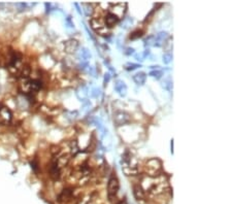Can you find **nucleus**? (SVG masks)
Returning <instances> with one entry per match:
<instances>
[{"mask_svg": "<svg viewBox=\"0 0 232 204\" xmlns=\"http://www.w3.org/2000/svg\"><path fill=\"white\" fill-rule=\"evenodd\" d=\"M150 77H152L153 78H156V80H160L161 77H163V71L160 69H153L149 73Z\"/></svg>", "mask_w": 232, "mask_h": 204, "instance_id": "obj_19", "label": "nucleus"}, {"mask_svg": "<svg viewBox=\"0 0 232 204\" xmlns=\"http://www.w3.org/2000/svg\"><path fill=\"white\" fill-rule=\"evenodd\" d=\"M65 52L68 54H74L78 50V42L75 39H69L64 45Z\"/></svg>", "mask_w": 232, "mask_h": 204, "instance_id": "obj_10", "label": "nucleus"}, {"mask_svg": "<svg viewBox=\"0 0 232 204\" xmlns=\"http://www.w3.org/2000/svg\"><path fill=\"white\" fill-rule=\"evenodd\" d=\"M130 115L125 111H116L114 113V122L117 126H123L130 122Z\"/></svg>", "mask_w": 232, "mask_h": 204, "instance_id": "obj_6", "label": "nucleus"}, {"mask_svg": "<svg viewBox=\"0 0 232 204\" xmlns=\"http://www.w3.org/2000/svg\"><path fill=\"white\" fill-rule=\"evenodd\" d=\"M124 53H125V55L131 56V55H134L135 54V50L133 48H125V51H124Z\"/></svg>", "mask_w": 232, "mask_h": 204, "instance_id": "obj_29", "label": "nucleus"}, {"mask_svg": "<svg viewBox=\"0 0 232 204\" xmlns=\"http://www.w3.org/2000/svg\"><path fill=\"white\" fill-rule=\"evenodd\" d=\"M169 37V34L166 31H161L158 34L155 35V42L154 47H162L163 43Z\"/></svg>", "mask_w": 232, "mask_h": 204, "instance_id": "obj_11", "label": "nucleus"}, {"mask_svg": "<svg viewBox=\"0 0 232 204\" xmlns=\"http://www.w3.org/2000/svg\"><path fill=\"white\" fill-rule=\"evenodd\" d=\"M146 80H147V73L143 71H139L133 75V81L138 86H143L146 83Z\"/></svg>", "mask_w": 232, "mask_h": 204, "instance_id": "obj_14", "label": "nucleus"}, {"mask_svg": "<svg viewBox=\"0 0 232 204\" xmlns=\"http://www.w3.org/2000/svg\"><path fill=\"white\" fill-rule=\"evenodd\" d=\"M88 66H89V63H86V62H81V63L78 64V67H80V69H82V70L87 69Z\"/></svg>", "mask_w": 232, "mask_h": 204, "instance_id": "obj_32", "label": "nucleus"}, {"mask_svg": "<svg viewBox=\"0 0 232 204\" xmlns=\"http://www.w3.org/2000/svg\"><path fill=\"white\" fill-rule=\"evenodd\" d=\"M133 194H134V197L137 200H143L146 198V192H144L143 188L140 187V184L134 186V188H133Z\"/></svg>", "mask_w": 232, "mask_h": 204, "instance_id": "obj_17", "label": "nucleus"}, {"mask_svg": "<svg viewBox=\"0 0 232 204\" xmlns=\"http://www.w3.org/2000/svg\"><path fill=\"white\" fill-rule=\"evenodd\" d=\"M74 6L76 7V10H78V13H80V15H82V9H81L80 4H78V2H75V3H74Z\"/></svg>", "mask_w": 232, "mask_h": 204, "instance_id": "obj_35", "label": "nucleus"}, {"mask_svg": "<svg viewBox=\"0 0 232 204\" xmlns=\"http://www.w3.org/2000/svg\"><path fill=\"white\" fill-rule=\"evenodd\" d=\"M45 7H46V13H50L52 10V3H45Z\"/></svg>", "mask_w": 232, "mask_h": 204, "instance_id": "obj_36", "label": "nucleus"}, {"mask_svg": "<svg viewBox=\"0 0 232 204\" xmlns=\"http://www.w3.org/2000/svg\"><path fill=\"white\" fill-rule=\"evenodd\" d=\"M125 69L127 71H132V70H135L137 69L138 67H140V64H137V63H126L125 64Z\"/></svg>", "mask_w": 232, "mask_h": 204, "instance_id": "obj_22", "label": "nucleus"}, {"mask_svg": "<svg viewBox=\"0 0 232 204\" xmlns=\"http://www.w3.org/2000/svg\"><path fill=\"white\" fill-rule=\"evenodd\" d=\"M171 153H173V140H171Z\"/></svg>", "mask_w": 232, "mask_h": 204, "instance_id": "obj_38", "label": "nucleus"}, {"mask_svg": "<svg viewBox=\"0 0 232 204\" xmlns=\"http://www.w3.org/2000/svg\"><path fill=\"white\" fill-rule=\"evenodd\" d=\"M119 21L120 20L116 17V16H114L113 13H108L107 15L105 16V23L104 24L108 27V28H111V27H114Z\"/></svg>", "mask_w": 232, "mask_h": 204, "instance_id": "obj_16", "label": "nucleus"}, {"mask_svg": "<svg viewBox=\"0 0 232 204\" xmlns=\"http://www.w3.org/2000/svg\"><path fill=\"white\" fill-rule=\"evenodd\" d=\"M73 197V192L71 189H64L62 193L60 194L58 201L61 204H67L72 200Z\"/></svg>", "mask_w": 232, "mask_h": 204, "instance_id": "obj_8", "label": "nucleus"}, {"mask_svg": "<svg viewBox=\"0 0 232 204\" xmlns=\"http://www.w3.org/2000/svg\"><path fill=\"white\" fill-rule=\"evenodd\" d=\"M66 115H67L66 118L69 120V121H72V120H74L76 116H78V113L76 110H74V111H66Z\"/></svg>", "mask_w": 232, "mask_h": 204, "instance_id": "obj_25", "label": "nucleus"}, {"mask_svg": "<svg viewBox=\"0 0 232 204\" xmlns=\"http://www.w3.org/2000/svg\"><path fill=\"white\" fill-rule=\"evenodd\" d=\"M87 69H88L89 73L92 75V77H97V70H96V68H95L94 66H91V65H89Z\"/></svg>", "mask_w": 232, "mask_h": 204, "instance_id": "obj_28", "label": "nucleus"}, {"mask_svg": "<svg viewBox=\"0 0 232 204\" xmlns=\"http://www.w3.org/2000/svg\"><path fill=\"white\" fill-rule=\"evenodd\" d=\"M135 59L137 60V61H143L144 60V58H143V53H140V54H136L135 55Z\"/></svg>", "mask_w": 232, "mask_h": 204, "instance_id": "obj_33", "label": "nucleus"}, {"mask_svg": "<svg viewBox=\"0 0 232 204\" xmlns=\"http://www.w3.org/2000/svg\"><path fill=\"white\" fill-rule=\"evenodd\" d=\"M75 94H76V96H78V99H80L82 102H84L85 100H88L89 88L86 85H81L78 89H76Z\"/></svg>", "mask_w": 232, "mask_h": 204, "instance_id": "obj_9", "label": "nucleus"}, {"mask_svg": "<svg viewBox=\"0 0 232 204\" xmlns=\"http://www.w3.org/2000/svg\"><path fill=\"white\" fill-rule=\"evenodd\" d=\"M162 59H163V63L164 64H169L171 61H172V54H171L170 52H167V53H165L164 55H163Z\"/></svg>", "mask_w": 232, "mask_h": 204, "instance_id": "obj_23", "label": "nucleus"}, {"mask_svg": "<svg viewBox=\"0 0 232 204\" xmlns=\"http://www.w3.org/2000/svg\"><path fill=\"white\" fill-rule=\"evenodd\" d=\"M161 170H162V163L159 159H156V158L150 159L146 163V172L148 176L155 177V176L160 174Z\"/></svg>", "mask_w": 232, "mask_h": 204, "instance_id": "obj_2", "label": "nucleus"}, {"mask_svg": "<svg viewBox=\"0 0 232 204\" xmlns=\"http://www.w3.org/2000/svg\"><path fill=\"white\" fill-rule=\"evenodd\" d=\"M161 86H162V88L164 89V90H166L167 92H171V91H172V88H173L172 80H171L170 77L165 78V80L162 81Z\"/></svg>", "mask_w": 232, "mask_h": 204, "instance_id": "obj_18", "label": "nucleus"}, {"mask_svg": "<svg viewBox=\"0 0 232 204\" xmlns=\"http://www.w3.org/2000/svg\"><path fill=\"white\" fill-rule=\"evenodd\" d=\"M108 6H110V13L116 16L120 20L124 17L127 3H108Z\"/></svg>", "mask_w": 232, "mask_h": 204, "instance_id": "obj_4", "label": "nucleus"}, {"mask_svg": "<svg viewBox=\"0 0 232 204\" xmlns=\"http://www.w3.org/2000/svg\"><path fill=\"white\" fill-rule=\"evenodd\" d=\"M17 6H18V9H19V10H23V9H26V6H27V4L26 3H17Z\"/></svg>", "mask_w": 232, "mask_h": 204, "instance_id": "obj_34", "label": "nucleus"}, {"mask_svg": "<svg viewBox=\"0 0 232 204\" xmlns=\"http://www.w3.org/2000/svg\"><path fill=\"white\" fill-rule=\"evenodd\" d=\"M31 167L33 168V170H35V171L37 170V164H36V161L31 162Z\"/></svg>", "mask_w": 232, "mask_h": 204, "instance_id": "obj_37", "label": "nucleus"}, {"mask_svg": "<svg viewBox=\"0 0 232 204\" xmlns=\"http://www.w3.org/2000/svg\"><path fill=\"white\" fill-rule=\"evenodd\" d=\"M89 95L92 98H98L100 95H101V90H100L99 88H92L91 90H90Z\"/></svg>", "mask_w": 232, "mask_h": 204, "instance_id": "obj_21", "label": "nucleus"}, {"mask_svg": "<svg viewBox=\"0 0 232 204\" xmlns=\"http://www.w3.org/2000/svg\"><path fill=\"white\" fill-rule=\"evenodd\" d=\"M122 168L123 171L126 173L127 175H135L137 174L138 169H137V163L134 160V158L131 156V154L125 153L122 157Z\"/></svg>", "mask_w": 232, "mask_h": 204, "instance_id": "obj_1", "label": "nucleus"}, {"mask_svg": "<svg viewBox=\"0 0 232 204\" xmlns=\"http://www.w3.org/2000/svg\"><path fill=\"white\" fill-rule=\"evenodd\" d=\"M111 77V75L110 72H107V73H105V74H104V78H103V84H104V86H106L108 83H110Z\"/></svg>", "mask_w": 232, "mask_h": 204, "instance_id": "obj_30", "label": "nucleus"}, {"mask_svg": "<svg viewBox=\"0 0 232 204\" xmlns=\"http://www.w3.org/2000/svg\"><path fill=\"white\" fill-rule=\"evenodd\" d=\"M132 23H133L132 19H126V20L124 21V26H122V27L123 28H128V26L131 25Z\"/></svg>", "mask_w": 232, "mask_h": 204, "instance_id": "obj_31", "label": "nucleus"}, {"mask_svg": "<svg viewBox=\"0 0 232 204\" xmlns=\"http://www.w3.org/2000/svg\"><path fill=\"white\" fill-rule=\"evenodd\" d=\"M65 25H66L67 28H74V24L72 23L70 16H68V17L65 19Z\"/></svg>", "mask_w": 232, "mask_h": 204, "instance_id": "obj_27", "label": "nucleus"}, {"mask_svg": "<svg viewBox=\"0 0 232 204\" xmlns=\"http://www.w3.org/2000/svg\"><path fill=\"white\" fill-rule=\"evenodd\" d=\"M60 172H61V168L57 165V163L54 161L52 162V165H51V168H50V173H51V177L53 179H58L60 177Z\"/></svg>", "mask_w": 232, "mask_h": 204, "instance_id": "obj_13", "label": "nucleus"}, {"mask_svg": "<svg viewBox=\"0 0 232 204\" xmlns=\"http://www.w3.org/2000/svg\"><path fill=\"white\" fill-rule=\"evenodd\" d=\"M13 119V113L9 107L0 104V124L7 125Z\"/></svg>", "mask_w": 232, "mask_h": 204, "instance_id": "obj_7", "label": "nucleus"}, {"mask_svg": "<svg viewBox=\"0 0 232 204\" xmlns=\"http://www.w3.org/2000/svg\"><path fill=\"white\" fill-rule=\"evenodd\" d=\"M90 24H91L92 28L94 29L98 34H100V35H105V34L107 35L108 34V28L106 27L105 24L103 23L99 18H93L91 22H90Z\"/></svg>", "mask_w": 232, "mask_h": 204, "instance_id": "obj_5", "label": "nucleus"}, {"mask_svg": "<svg viewBox=\"0 0 232 204\" xmlns=\"http://www.w3.org/2000/svg\"><path fill=\"white\" fill-rule=\"evenodd\" d=\"M143 42H144V47H148V48H150V47H154V42H155V35H151V36H149V37H147L146 39L143 40Z\"/></svg>", "mask_w": 232, "mask_h": 204, "instance_id": "obj_20", "label": "nucleus"}, {"mask_svg": "<svg viewBox=\"0 0 232 204\" xmlns=\"http://www.w3.org/2000/svg\"><path fill=\"white\" fill-rule=\"evenodd\" d=\"M91 57H92V55L88 48H81L80 53H78V59L81 60V62H86V63H88V61L91 59Z\"/></svg>", "mask_w": 232, "mask_h": 204, "instance_id": "obj_15", "label": "nucleus"}, {"mask_svg": "<svg viewBox=\"0 0 232 204\" xmlns=\"http://www.w3.org/2000/svg\"><path fill=\"white\" fill-rule=\"evenodd\" d=\"M119 189H120L119 179L117 177L116 173H114V174L111 176V178L108 179V184H107V196L108 198H110V200H114V198H116Z\"/></svg>", "mask_w": 232, "mask_h": 204, "instance_id": "obj_3", "label": "nucleus"}, {"mask_svg": "<svg viewBox=\"0 0 232 204\" xmlns=\"http://www.w3.org/2000/svg\"><path fill=\"white\" fill-rule=\"evenodd\" d=\"M83 7H84V12H85V15L86 16H90L91 13H93V9H92V4L90 3H84L83 4Z\"/></svg>", "mask_w": 232, "mask_h": 204, "instance_id": "obj_24", "label": "nucleus"}, {"mask_svg": "<svg viewBox=\"0 0 232 204\" xmlns=\"http://www.w3.org/2000/svg\"><path fill=\"white\" fill-rule=\"evenodd\" d=\"M114 90H116V92L121 97L126 96V94H127V86H126V84H125L123 81L118 80V81H116V84H114Z\"/></svg>", "mask_w": 232, "mask_h": 204, "instance_id": "obj_12", "label": "nucleus"}, {"mask_svg": "<svg viewBox=\"0 0 232 204\" xmlns=\"http://www.w3.org/2000/svg\"><path fill=\"white\" fill-rule=\"evenodd\" d=\"M141 35H143V31H141V30H136V31L131 33L130 39H136V38H138V37H140Z\"/></svg>", "mask_w": 232, "mask_h": 204, "instance_id": "obj_26", "label": "nucleus"}]
</instances>
